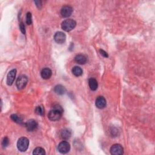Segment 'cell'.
Masks as SVG:
<instances>
[{
  "label": "cell",
  "instance_id": "1",
  "mask_svg": "<svg viewBox=\"0 0 155 155\" xmlns=\"http://www.w3.org/2000/svg\"><path fill=\"white\" fill-rule=\"evenodd\" d=\"M63 109L60 105L55 104L48 114V118L51 121H56L61 119L63 114Z\"/></svg>",
  "mask_w": 155,
  "mask_h": 155
},
{
  "label": "cell",
  "instance_id": "2",
  "mask_svg": "<svg viewBox=\"0 0 155 155\" xmlns=\"http://www.w3.org/2000/svg\"><path fill=\"white\" fill-rule=\"evenodd\" d=\"M29 145V140L26 137H21L17 142V148L20 152H26Z\"/></svg>",
  "mask_w": 155,
  "mask_h": 155
},
{
  "label": "cell",
  "instance_id": "3",
  "mask_svg": "<svg viewBox=\"0 0 155 155\" xmlns=\"http://www.w3.org/2000/svg\"><path fill=\"white\" fill-rule=\"evenodd\" d=\"M77 22L72 19H67L64 20L61 24L62 29L65 32H70L72 30L76 27Z\"/></svg>",
  "mask_w": 155,
  "mask_h": 155
},
{
  "label": "cell",
  "instance_id": "4",
  "mask_svg": "<svg viewBox=\"0 0 155 155\" xmlns=\"http://www.w3.org/2000/svg\"><path fill=\"white\" fill-rule=\"evenodd\" d=\"M28 82V78L25 75H21L16 80V85L18 90H22L24 88Z\"/></svg>",
  "mask_w": 155,
  "mask_h": 155
},
{
  "label": "cell",
  "instance_id": "5",
  "mask_svg": "<svg viewBox=\"0 0 155 155\" xmlns=\"http://www.w3.org/2000/svg\"><path fill=\"white\" fill-rule=\"evenodd\" d=\"M70 150V144L67 141L61 142L58 146V152L62 154L67 153L68 152H69Z\"/></svg>",
  "mask_w": 155,
  "mask_h": 155
},
{
  "label": "cell",
  "instance_id": "6",
  "mask_svg": "<svg viewBox=\"0 0 155 155\" xmlns=\"http://www.w3.org/2000/svg\"><path fill=\"white\" fill-rule=\"evenodd\" d=\"M110 153L113 155H121L124 154V148L118 144L113 145L110 148Z\"/></svg>",
  "mask_w": 155,
  "mask_h": 155
},
{
  "label": "cell",
  "instance_id": "7",
  "mask_svg": "<svg viewBox=\"0 0 155 155\" xmlns=\"http://www.w3.org/2000/svg\"><path fill=\"white\" fill-rule=\"evenodd\" d=\"M54 40L56 43L63 44L66 40V35L62 32H57L54 35Z\"/></svg>",
  "mask_w": 155,
  "mask_h": 155
},
{
  "label": "cell",
  "instance_id": "8",
  "mask_svg": "<svg viewBox=\"0 0 155 155\" xmlns=\"http://www.w3.org/2000/svg\"><path fill=\"white\" fill-rule=\"evenodd\" d=\"M25 126L28 131H34L38 127V123L34 119H30L26 122Z\"/></svg>",
  "mask_w": 155,
  "mask_h": 155
},
{
  "label": "cell",
  "instance_id": "9",
  "mask_svg": "<svg viewBox=\"0 0 155 155\" xmlns=\"http://www.w3.org/2000/svg\"><path fill=\"white\" fill-rule=\"evenodd\" d=\"M73 9L70 6H65L61 11V15L64 18H68L71 16L72 13H73Z\"/></svg>",
  "mask_w": 155,
  "mask_h": 155
},
{
  "label": "cell",
  "instance_id": "10",
  "mask_svg": "<svg viewBox=\"0 0 155 155\" xmlns=\"http://www.w3.org/2000/svg\"><path fill=\"white\" fill-rule=\"evenodd\" d=\"M16 74V70L12 69L9 72L7 77V84L8 86H11L15 81V77Z\"/></svg>",
  "mask_w": 155,
  "mask_h": 155
},
{
  "label": "cell",
  "instance_id": "11",
  "mask_svg": "<svg viewBox=\"0 0 155 155\" xmlns=\"http://www.w3.org/2000/svg\"><path fill=\"white\" fill-rule=\"evenodd\" d=\"M95 104L98 109H102L106 107L107 105V102L105 98L103 96H98L96 100Z\"/></svg>",
  "mask_w": 155,
  "mask_h": 155
},
{
  "label": "cell",
  "instance_id": "12",
  "mask_svg": "<svg viewBox=\"0 0 155 155\" xmlns=\"http://www.w3.org/2000/svg\"><path fill=\"white\" fill-rule=\"evenodd\" d=\"M51 75H52V72H51V70L49 68H44V69L42 70L41 72V77L43 78L44 79H49L51 77Z\"/></svg>",
  "mask_w": 155,
  "mask_h": 155
},
{
  "label": "cell",
  "instance_id": "13",
  "mask_svg": "<svg viewBox=\"0 0 155 155\" xmlns=\"http://www.w3.org/2000/svg\"><path fill=\"white\" fill-rule=\"evenodd\" d=\"M71 136H72L71 131L67 129L62 130L60 132V137L63 139L67 140L71 137Z\"/></svg>",
  "mask_w": 155,
  "mask_h": 155
},
{
  "label": "cell",
  "instance_id": "14",
  "mask_svg": "<svg viewBox=\"0 0 155 155\" xmlns=\"http://www.w3.org/2000/svg\"><path fill=\"white\" fill-rule=\"evenodd\" d=\"M75 62L81 65L85 64L87 62V58L86 57V56H84V55L79 54L75 57Z\"/></svg>",
  "mask_w": 155,
  "mask_h": 155
},
{
  "label": "cell",
  "instance_id": "15",
  "mask_svg": "<svg viewBox=\"0 0 155 155\" xmlns=\"http://www.w3.org/2000/svg\"><path fill=\"white\" fill-rule=\"evenodd\" d=\"M88 85H89V87H90L91 90L93 91H95L98 87V84L96 79L93 78L89 79Z\"/></svg>",
  "mask_w": 155,
  "mask_h": 155
},
{
  "label": "cell",
  "instance_id": "16",
  "mask_svg": "<svg viewBox=\"0 0 155 155\" xmlns=\"http://www.w3.org/2000/svg\"><path fill=\"white\" fill-rule=\"evenodd\" d=\"M65 91H66V90H65V87L62 85H60V84L59 85L56 86L54 88V92L59 95H64Z\"/></svg>",
  "mask_w": 155,
  "mask_h": 155
},
{
  "label": "cell",
  "instance_id": "17",
  "mask_svg": "<svg viewBox=\"0 0 155 155\" xmlns=\"http://www.w3.org/2000/svg\"><path fill=\"white\" fill-rule=\"evenodd\" d=\"M72 73L75 75V77H80L82 75V70L80 67L78 66H75L73 69H72Z\"/></svg>",
  "mask_w": 155,
  "mask_h": 155
},
{
  "label": "cell",
  "instance_id": "18",
  "mask_svg": "<svg viewBox=\"0 0 155 155\" xmlns=\"http://www.w3.org/2000/svg\"><path fill=\"white\" fill-rule=\"evenodd\" d=\"M33 154L34 155H44L46 154V152L44 148L42 147H36L34 149L33 152Z\"/></svg>",
  "mask_w": 155,
  "mask_h": 155
},
{
  "label": "cell",
  "instance_id": "19",
  "mask_svg": "<svg viewBox=\"0 0 155 155\" xmlns=\"http://www.w3.org/2000/svg\"><path fill=\"white\" fill-rule=\"evenodd\" d=\"M11 118L12 119V120L14 122H15V123H18V124H22L23 123V121H22V119H21V118L20 116H18L16 114H13L11 115Z\"/></svg>",
  "mask_w": 155,
  "mask_h": 155
},
{
  "label": "cell",
  "instance_id": "20",
  "mask_svg": "<svg viewBox=\"0 0 155 155\" xmlns=\"http://www.w3.org/2000/svg\"><path fill=\"white\" fill-rule=\"evenodd\" d=\"M35 112L37 115L44 116V110L42 106H38L35 109Z\"/></svg>",
  "mask_w": 155,
  "mask_h": 155
},
{
  "label": "cell",
  "instance_id": "21",
  "mask_svg": "<svg viewBox=\"0 0 155 155\" xmlns=\"http://www.w3.org/2000/svg\"><path fill=\"white\" fill-rule=\"evenodd\" d=\"M26 22L28 25H30L32 23V14L30 12H28L27 13L26 16Z\"/></svg>",
  "mask_w": 155,
  "mask_h": 155
},
{
  "label": "cell",
  "instance_id": "22",
  "mask_svg": "<svg viewBox=\"0 0 155 155\" xmlns=\"http://www.w3.org/2000/svg\"><path fill=\"white\" fill-rule=\"evenodd\" d=\"M9 144V140L8 139V138L7 137H5L3 140V141H2V145H3V147L4 148H6L8 146V145Z\"/></svg>",
  "mask_w": 155,
  "mask_h": 155
},
{
  "label": "cell",
  "instance_id": "23",
  "mask_svg": "<svg viewBox=\"0 0 155 155\" xmlns=\"http://www.w3.org/2000/svg\"><path fill=\"white\" fill-rule=\"evenodd\" d=\"M20 30H21V32L23 34H26V27H25V25L24 24V22H21L20 24Z\"/></svg>",
  "mask_w": 155,
  "mask_h": 155
},
{
  "label": "cell",
  "instance_id": "24",
  "mask_svg": "<svg viewBox=\"0 0 155 155\" xmlns=\"http://www.w3.org/2000/svg\"><path fill=\"white\" fill-rule=\"evenodd\" d=\"M100 52L101 55L102 56H104V57H105V58H108V57H109V55H108L107 53L106 52V51H104V50H101H101H100Z\"/></svg>",
  "mask_w": 155,
  "mask_h": 155
},
{
  "label": "cell",
  "instance_id": "25",
  "mask_svg": "<svg viewBox=\"0 0 155 155\" xmlns=\"http://www.w3.org/2000/svg\"><path fill=\"white\" fill-rule=\"evenodd\" d=\"M37 3H38V4H36V6L38 7L39 9H40L41 8V6H42L41 5V1H36Z\"/></svg>",
  "mask_w": 155,
  "mask_h": 155
}]
</instances>
